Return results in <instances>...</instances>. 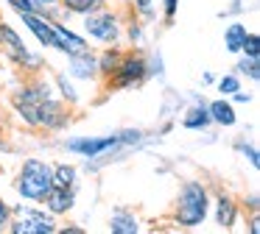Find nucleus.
<instances>
[{"label":"nucleus","mask_w":260,"mask_h":234,"mask_svg":"<svg viewBox=\"0 0 260 234\" xmlns=\"http://www.w3.org/2000/svg\"><path fill=\"white\" fill-rule=\"evenodd\" d=\"M210 204H213V198H210L207 184L199 178H187L176 192L171 220L179 228H199L210 217Z\"/></svg>","instance_id":"1"},{"label":"nucleus","mask_w":260,"mask_h":234,"mask_svg":"<svg viewBox=\"0 0 260 234\" xmlns=\"http://www.w3.org/2000/svg\"><path fill=\"white\" fill-rule=\"evenodd\" d=\"M51 187H53L51 184V162L34 159V156L23 159L17 176H14V192H17L23 201H34V204H40V201L48 195Z\"/></svg>","instance_id":"2"},{"label":"nucleus","mask_w":260,"mask_h":234,"mask_svg":"<svg viewBox=\"0 0 260 234\" xmlns=\"http://www.w3.org/2000/svg\"><path fill=\"white\" fill-rule=\"evenodd\" d=\"M0 53L6 56L12 64H17L20 70L31 72V75L45 70V56L31 50L28 45H25V39L17 33V28L3 22V20H0Z\"/></svg>","instance_id":"3"},{"label":"nucleus","mask_w":260,"mask_h":234,"mask_svg":"<svg viewBox=\"0 0 260 234\" xmlns=\"http://www.w3.org/2000/svg\"><path fill=\"white\" fill-rule=\"evenodd\" d=\"M51 95H56L53 84H51V81H45V78H40V72H37L34 78H28V81H25L23 87H20L17 92L12 95L14 114H17L28 128H34L37 109H40V103H42V100H48Z\"/></svg>","instance_id":"4"},{"label":"nucleus","mask_w":260,"mask_h":234,"mask_svg":"<svg viewBox=\"0 0 260 234\" xmlns=\"http://www.w3.org/2000/svg\"><path fill=\"white\" fill-rule=\"evenodd\" d=\"M140 137H143V131H126V137L123 134H112V137H73L64 142V150L76 156H84V159H104L112 150H118L120 145L140 142Z\"/></svg>","instance_id":"5"},{"label":"nucleus","mask_w":260,"mask_h":234,"mask_svg":"<svg viewBox=\"0 0 260 234\" xmlns=\"http://www.w3.org/2000/svg\"><path fill=\"white\" fill-rule=\"evenodd\" d=\"M146 78H148L146 56L137 53V50H126V53H120L115 70L109 72L104 81H107V89L112 92V89H135V87H140Z\"/></svg>","instance_id":"6"},{"label":"nucleus","mask_w":260,"mask_h":234,"mask_svg":"<svg viewBox=\"0 0 260 234\" xmlns=\"http://www.w3.org/2000/svg\"><path fill=\"white\" fill-rule=\"evenodd\" d=\"M59 223L51 212L34 209V206H12V220H9L6 231L12 234H56Z\"/></svg>","instance_id":"7"},{"label":"nucleus","mask_w":260,"mask_h":234,"mask_svg":"<svg viewBox=\"0 0 260 234\" xmlns=\"http://www.w3.org/2000/svg\"><path fill=\"white\" fill-rule=\"evenodd\" d=\"M81 25H84L87 36L101 45H118L123 39V20L115 11H109V6L92 11V14H84L81 17Z\"/></svg>","instance_id":"8"},{"label":"nucleus","mask_w":260,"mask_h":234,"mask_svg":"<svg viewBox=\"0 0 260 234\" xmlns=\"http://www.w3.org/2000/svg\"><path fill=\"white\" fill-rule=\"evenodd\" d=\"M23 20L25 31L37 39V45L45 50H53V20L45 14V11H25V14H17Z\"/></svg>","instance_id":"9"},{"label":"nucleus","mask_w":260,"mask_h":234,"mask_svg":"<svg viewBox=\"0 0 260 234\" xmlns=\"http://www.w3.org/2000/svg\"><path fill=\"white\" fill-rule=\"evenodd\" d=\"M53 50H59V53H64V56H73V53L90 50V42H87L81 33H76L70 25H64L62 20H53Z\"/></svg>","instance_id":"10"},{"label":"nucleus","mask_w":260,"mask_h":234,"mask_svg":"<svg viewBox=\"0 0 260 234\" xmlns=\"http://www.w3.org/2000/svg\"><path fill=\"white\" fill-rule=\"evenodd\" d=\"M68 75L73 81H98V56L92 50L68 56Z\"/></svg>","instance_id":"11"},{"label":"nucleus","mask_w":260,"mask_h":234,"mask_svg":"<svg viewBox=\"0 0 260 234\" xmlns=\"http://www.w3.org/2000/svg\"><path fill=\"white\" fill-rule=\"evenodd\" d=\"M40 204H45V212H51L53 217H62V215H68V212L76 206V189L51 187V189H48V195L40 201Z\"/></svg>","instance_id":"12"},{"label":"nucleus","mask_w":260,"mask_h":234,"mask_svg":"<svg viewBox=\"0 0 260 234\" xmlns=\"http://www.w3.org/2000/svg\"><path fill=\"white\" fill-rule=\"evenodd\" d=\"M210 206H215V223H218V228H224V231L235 228V223H238V201L232 198V195H226V192L215 195V201Z\"/></svg>","instance_id":"13"},{"label":"nucleus","mask_w":260,"mask_h":234,"mask_svg":"<svg viewBox=\"0 0 260 234\" xmlns=\"http://www.w3.org/2000/svg\"><path fill=\"white\" fill-rule=\"evenodd\" d=\"M207 111H210V120L213 126H221V128H232L238 123V111H235V103L230 98H215L207 103Z\"/></svg>","instance_id":"14"},{"label":"nucleus","mask_w":260,"mask_h":234,"mask_svg":"<svg viewBox=\"0 0 260 234\" xmlns=\"http://www.w3.org/2000/svg\"><path fill=\"white\" fill-rule=\"evenodd\" d=\"M51 184L59 189H76L79 187V167L73 162H56V165H51Z\"/></svg>","instance_id":"15"},{"label":"nucleus","mask_w":260,"mask_h":234,"mask_svg":"<svg viewBox=\"0 0 260 234\" xmlns=\"http://www.w3.org/2000/svg\"><path fill=\"white\" fill-rule=\"evenodd\" d=\"M182 126H185L187 131H207V128L213 126L210 111H207V103H204V100H196V103L182 114Z\"/></svg>","instance_id":"16"},{"label":"nucleus","mask_w":260,"mask_h":234,"mask_svg":"<svg viewBox=\"0 0 260 234\" xmlns=\"http://www.w3.org/2000/svg\"><path fill=\"white\" fill-rule=\"evenodd\" d=\"M107 226H109V231H112V234H137L143 228L140 220H137V215H135V212H129V209H115L112 215H109Z\"/></svg>","instance_id":"17"},{"label":"nucleus","mask_w":260,"mask_h":234,"mask_svg":"<svg viewBox=\"0 0 260 234\" xmlns=\"http://www.w3.org/2000/svg\"><path fill=\"white\" fill-rule=\"evenodd\" d=\"M246 33H249V28L243 25L241 20L230 22V25L224 28V50L226 53H232V56L241 53V45H243V39H246Z\"/></svg>","instance_id":"18"},{"label":"nucleus","mask_w":260,"mask_h":234,"mask_svg":"<svg viewBox=\"0 0 260 234\" xmlns=\"http://www.w3.org/2000/svg\"><path fill=\"white\" fill-rule=\"evenodd\" d=\"M59 6H62L70 17H84V14H92V11L109 6V0H59Z\"/></svg>","instance_id":"19"},{"label":"nucleus","mask_w":260,"mask_h":234,"mask_svg":"<svg viewBox=\"0 0 260 234\" xmlns=\"http://www.w3.org/2000/svg\"><path fill=\"white\" fill-rule=\"evenodd\" d=\"M53 89H56V95L64 100L68 106H76L79 103V89H76L73 78L68 75V72H56L53 75Z\"/></svg>","instance_id":"20"},{"label":"nucleus","mask_w":260,"mask_h":234,"mask_svg":"<svg viewBox=\"0 0 260 234\" xmlns=\"http://www.w3.org/2000/svg\"><path fill=\"white\" fill-rule=\"evenodd\" d=\"M120 53H123L120 48H107L104 53H98V75H101V78H107L109 72L115 70V64H118Z\"/></svg>","instance_id":"21"},{"label":"nucleus","mask_w":260,"mask_h":234,"mask_svg":"<svg viewBox=\"0 0 260 234\" xmlns=\"http://www.w3.org/2000/svg\"><path fill=\"white\" fill-rule=\"evenodd\" d=\"M235 72L238 75H246L249 81H254V84L260 81V64H257V59H249V56H241V59H238Z\"/></svg>","instance_id":"22"},{"label":"nucleus","mask_w":260,"mask_h":234,"mask_svg":"<svg viewBox=\"0 0 260 234\" xmlns=\"http://www.w3.org/2000/svg\"><path fill=\"white\" fill-rule=\"evenodd\" d=\"M215 89H218L224 98H230L235 89H241V75H238V72H226V75L215 78Z\"/></svg>","instance_id":"23"},{"label":"nucleus","mask_w":260,"mask_h":234,"mask_svg":"<svg viewBox=\"0 0 260 234\" xmlns=\"http://www.w3.org/2000/svg\"><path fill=\"white\" fill-rule=\"evenodd\" d=\"M235 150H238V153H241L243 159L249 162V165L254 167V170L260 167V153H257V148H254V142H246V139H238V142H235Z\"/></svg>","instance_id":"24"},{"label":"nucleus","mask_w":260,"mask_h":234,"mask_svg":"<svg viewBox=\"0 0 260 234\" xmlns=\"http://www.w3.org/2000/svg\"><path fill=\"white\" fill-rule=\"evenodd\" d=\"M238 56H249V59H257V56H260V36L254 31L246 33V39H243L241 53H238Z\"/></svg>","instance_id":"25"},{"label":"nucleus","mask_w":260,"mask_h":234,"mask_svg":"<svg viewBox=\"0 0 260 234\" xmlns=\"http://www.w3.org/2000/svg\"><path fill=\"white\" fill-rule=\"evenodd\" d=\"M126 39H129L135 48H140V42H143V22L140 20H132L129 25H126Z\"/></svg>","instance_id":"26"},{"label":"nucleus","mask_w":260,"mask_h":234,"mask_svg":"<svg viewBox=\"0 0 260 234\" xmlns=\"http://www.w3.org/2000/svg\"><path fill=\"white\" fill-rule=\"evenodd\" d=\"M132 6H135V11L140 17H146V20H154V0H132Z\"/></svg>","instance_id":"27"},{"label":"nucleus","mask_w":260,"mask_h":234,"mask_svg":"<svg viewBox=\"0 0 260 234\" xmlns=\"http://www.w3.org/2000/svg\"><path fill=\"white\" fill-rule=\"evenodd\" d=\"M179 11V0H162V17L168 25H174V17Z\"/></svg>","instance_id":"28"},{"label":"nucleus","mask_w":260,"mask_h":234,"mask_svg":"<svg viewBox=\"0 0 260 234\" xmlns=\"http://www.w3.org/2000/svg\"><path fill=\"white\" fill-rule=\"evenodd\" d=\"M3 3H6L9 9L14 11V14H25V11H37L34 6L28 3V0H3Z\"/></svg>","instance_id":"29"},{"label":"nucleus","mask_w":260,"mask_h":234,"mask_svg":"<svg viewBox=\"0 0 260 234\" xmlns=\"http://www.w3.org/2000/svg\"><path fill=\"white\" fill-rule=\"evenodd\" d=\"M9 220H12V206H9L6 201L0 198V231H6Z\"/></svg>","instance_id":"30"},{"label":"nucleus","mask_w":260,"mask_h":234,"mask_svg":"<svg viewBox=\"0 0 260 234\" xmlns=\"http://www.w3.org/2000/svg\"><path fill=\"white\" fill-rule=\"evenodd\" d=\"M232 103H252L254 100V92H243V89H235V92L230 95Z\"/></svg>","instance_id":"31"},{"label":"nucleus","mask_w":260,"mask_h":234,"mask_svg":"<svg viewBox=\"0 0 260 234\" xmlns=\"http://www.w3.org/2000/svg\"><path fill=\"white\" fill-rule=\"evenodd\" d=\"M31 6H34L37 11H45V9H51V6H56L59 0H28Z\"/></svg>","instance_id":"32"},{"label":"nucleus","mask_w":260,"mask_h":234,"mask_svg":"<svg viewBox=\"0 0 260 234\" xmlns=\"http://www.w3.org/2000/svg\"><path fill=\"white\" fill-rule=\"evenodd\" d=\"M249 234H260V220H257V212H252V220H249Z\"/></svg>","instance_id":"33"},{"label":"nucleus","mask_w":260,"mask_h":234,"mask_svg":"<svg viewBox=\"0 0 260 234\" xmlns=\"http://www.w3.org/2000/svg\"><path fill=\"white\" fill-rule=\"evenodd\" d=\"M56 231H62V234H84V228H79V226H64L62 228V226H59Z\"/></svg>","instance_id":"34"},{"label":"nucleus","mask_w":260,"mask_h":234,"mask_svg":"<svg viewBox=\"0 0 260 234\" xmlns=\"http://www.w3.org/2000/svg\"><path fill=\"white\" fill-rule=\"evenodd\" d=\"M202 81H204V84H215V75H213V72H204Z\"/></svg>","instance_id":"35"},{"label":"nucleus","mask_w":260,"mask_h":234,"mask_svg":"<svg viewBox=\"0 0 260 234\" xmlns=\"http://www.w3.org/2000/svg\"><path fill=\"white\" fill-rule=\"evenodd\" d=\"M249 209L257 212V195H252V198H249Z\"/></svg>","instance_id":"36"}]
</instances>
